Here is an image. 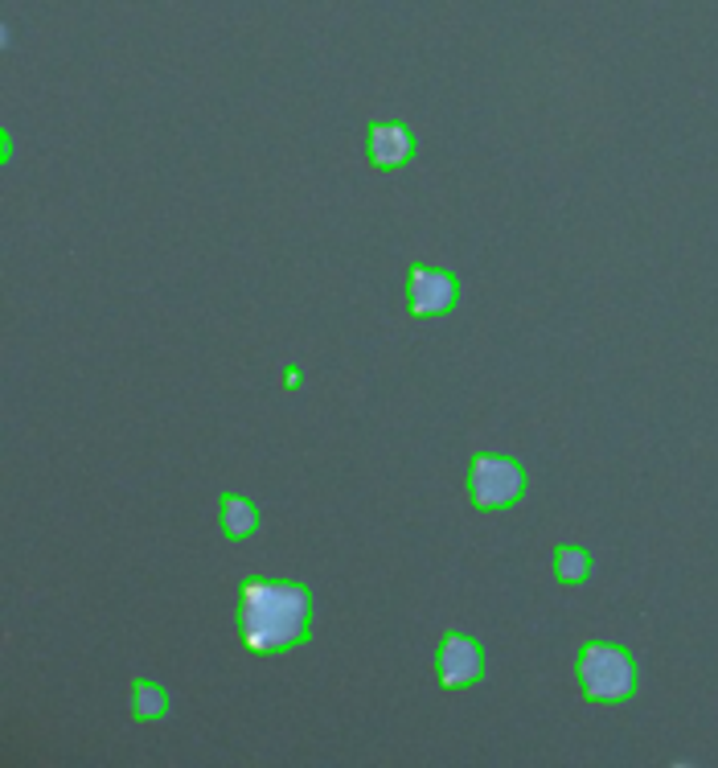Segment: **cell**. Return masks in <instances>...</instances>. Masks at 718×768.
Here are the masks:
<instances>
[{"instance_id": "cell-1", "label": "cell", "mask_w": 718, "mask_h": 768, "mask_svg": "<svg viewBox=\"0 0 718 768\" xmlns=\"http://www.w3.org/2000/svg\"><path fill=\"white\" fill-rule=\"evenodd\" d=\"M239 633L251 654H283L313 642V592L296 580L255 575L239 596Z\"/></svg>"}, {"instance_id": "cell-2", "label": "cell", "mask_w": 718, "mask_h": 768, "mask_svg": "<svg viewBox=\"0 0 718 768\" xmlns=\"http://www.w3.org/2000/svg\"><path fill=\"white\" fill-rule=\"evenodd\" d=\"M575 679L587 703H624L636 695V661L624 645L587 642L579 649Z\"/></svg>"}, {"instance_id": "cell-3", "label": "cell", "mask_w": 718, "mask_h": 768, "mask_svg": "<svg viewBox=\"0 0 718 768\" xmlns=\"http://www.w3.org/2000/svg\"><path fill=\"white\" fill-rule=\"evenodd\" d=\"M526 468L501 452H480L468 465V493H473L476 510H485V514L518 505L526 498Z\"/></svg>"}, {"instance_id": "cell-4", "label": "cell", "mask_w": 718, "mask_h": 768, "mask_svg": "<svg viewBox=\"0 0 718 768\" xmlns=\"http://www.w3.org/2000/svg\"><path fill=\"white\" fill-rule=\"evenodd\" d=\"M455 304H460V276L455 271H443V268H411L406 276V308H411V317H443V313H452Z\"/></svg>"}, {"instance_id": "cell-5", "label": "cell", "mask_w": 718, "mask_h": 768, "mask_svg": "<svg viewBox=\"0 0 718 768\" xmlns=\"http://www.w3.org/2000/svg\"><path fill=\"white\" fill-rule=\"evenodd\" d=\"M415 153H419V141L403 120H378L366 127V157L374 169H382V173L406 169L415 161Z\"/></svg>"}, {"instance_id": "cell-6", "label": "cell", "mask_w": 718, "mask_h": 768, "mask_svg": "<svg viewBox=\"0 0 718 768\" xmlns=\"http://www.w3.org/2000/svg\"><path fill=\"white\" fill-rule=\"evenodd\" d=\"M439 682L448 686V691H460V686H473L480 682L485 674V649L473 642V637H464V633H448L443 642H439Z\"/></svg>"}, {"instance_id": "cell-7", "label": "cell", "mask_w": 718, "mask_h": 768, "mask_svg": "<svg viewBox=\"0 0 718 768\" xmlns=\"http://www.w3.org/2000/svg\"><path fill=\"white\" fill-rule=\"evenodd\" d=\"M127 715L136 719V723H157L169 715V695H165V686L160 682H148V679H136L127 686Z\"/></svg>"}, {"instance_id": "cell-8", "label": "cell", "mask_w": 718, "mask_h": 768, "mask_svg": "<svg viewBox=\"0 0 718 768\" xmlns=\"http://www.w3.org/2000/svg\"><path fill=\"white\" fill-rule=\"evenodd\" d=\"M259 531V505L255 501H246L243 493H227L222 498V535L227 538H246Z\"/></svg>"}, {"instance_id": "cell-9", "label": "cell", "mask_w": 718, "mask_h": 768, "mask_svg": "<svg viewBox=\"0 0 718 768\" xmlns=\"http://www.w3.org/2000/svg\"><path fill=\"white\" fill-rule=\"evenodd\" d=\"M555 580L562 588H575V584H587L592 580V554L583 547H559L555 551Z\"/></svg>"}]
</instances>
